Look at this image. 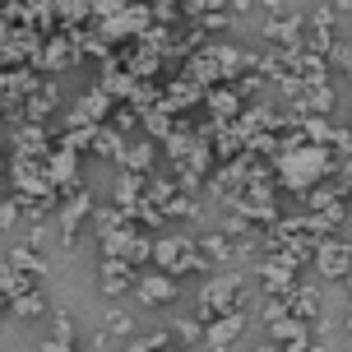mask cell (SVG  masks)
I'll return each instance as SVG.
<instances>
[{"label":"cell","mask_w":352,"mask_h":352,"mask_svg":"<svg viewBox=\"0 0 352 352\" xmlns=\"http://www.w3.org/2000/svg\"><path fill=\"white\" fill-rule=\"evenodd\" d=\"M176 334H181V338H199V334H204V324H199V320H176Z\"/></svg>","instance_id":"18"},{"label":"cell","mask_w":352,"mask_h":352,"mask_svg":"<svg viewBox=\"0 0 352 352\" xmlns=\"http://www.w3.org/2000/svg\"><path fill=\"white\" fill-rule=\"evenodd\" d=\"M250 352H283L278 343H264V348H250Z\"/></svg>","instance_id":"22"},{"label":"cell","mask_w":352,"mask_h":352,"mask_svg":"<svg viewBox=\"0 0 352 352\" xmlns=\"http://www.w3.org/2000/svg\"><path fill=\"white\" fill-rule=\"evenodd\" d=\"M343 329L352 334V301H348V316H343Z\"/></svg>","instance_id":"23"},{"label":"cell","mask_w":352,"mask_h":352,"mask_svg":"<svg viewBox=\"0 0 352 352\" xmlns=\"http://www.w3.org/2000/svg\"><path fill=\"white\" fill-rule=\"evenodd\" d=\"M37 274H28V269H14V264L5 260L0 264V287H5V297L19 301V297H28V292H37Z\"/></svg>","instance_id":"11"},{"label":"cell","mask_w":352,"mask_h":352,"mask_svg":"<svg viewBox=\"0 0 352 352\" xmlns=\"http://www.w3.org/2000/svg\"><path fill=\"white\" fill-rule=\"evenodd\" d=\"M111 5H125V0H93V10H102V14H111Z\"/></svg>","instance_id":"19"},{"label":"cell","mask_w":352,"mask_h":352,"mask_svg":"<svg viewBox=\"0 0 352 352\" xmlns=\"http://www.w3.org/2000/svg\"><path fill=\"white\" fill-rule=\"evenodd\" d=\"M88 144H93V153H102V158H121V140H116V135H111L107 125H93Z\"/></svg>","instance_id":"14"},{"label":"cell","mask_w":352,"mask_h":352,"mask_svg":"<svg viewBox=\"0 0 352 352\" xmlns=\"http://www.w3.org/2000/svg\"><path fill=\"white\" fill-rule=\"evenodd\" d=\"M135 264L121 260V255H102V274H98V287H102V297H125V292H135Z\"/></svg>","instance_id":"6"},{"label":"cell","mask_w":352,"mask_h":352,"mask_svg":"<svg viewBox=\"0 0 352 352\" xmlns=\"http://www.w3.org/2000/svg\"><path fill=\"white\" fill-rule=\"evenodd\" d=\"M107 334H130V316L111 306V311H107Z\"/></svg>","instance_id":"16"},{"label":"cell","mask_w":352,"mask_h":352,"mask_svg":"<svg viewBox=\"0 0 352 352\" xmlns=\"http://www.w3.org/2000/svg\"><path fill=\"white\" fill-rule=\"evenodd\" d=\"M33 352H74V343H65V338H42Z\"/></svg>","instance_id":"17"},{"label":"cell","mask_w":352,"mask_h":352,"mask_svg":"<svg viewBox=\"0 0 352 352\" xmlns=\"http://www.w3.org/2000/svg\"><path fill=\"white\" fill-rule=\"evenodd\" d=\"M153 264H158L162 274H172V278H186V274H199V269H209L204 260V250L195 241L190 232H167L153 241Z\"/></svg>","instance_id":"2"},{"label":"cell","mask_w":352,"mask_h":352,"mask_svg":"<svg viewBox=\"0 0 352 352\" xmlns=\"http://www.w3.org/2000/svg\"><path fill=\"white\" fill-rule=\"evenodd\" d=\"M52 329H56L52 338H65V343H74V320H70V311H52Z\"/></svg>","instance_id":"15"},{"label":"cell","mask_w":352,"mask_h":352,"mask_svg":"<svg viewBox=\"0 0 352 352\" xmlns=\"http://www.w3.org/2000/svg\"><path fill=\"white\" fill-rule=\"evenodd\" d=\"M181 297V283L172 274H162V269H144L140 283H135V301L140 306H172Z\"/></svg>","instance_id":"5"},{"label":"cell","mask_w":352,"mask_h":352,"mask_svg":"<svg viewBox=\"0 0 352 352\" xmlns=\"http://www.w3.org/2000/svg\"><path fill=\"white\" fill-rule=\"evenodd\" d=\"M241 334H246V311H236V316H218L204 324V338H209L213 352H228L241 343Z\"/></svg>","instance_id":"8"},{"label":"cell","mask_w":352,"mask_h":352,"mask_svg":"<svg viewBox=\"0 0 352 352\" xmlns=\"http://www.w3.org/2000/svg\"><path fill=\"white\" fill-rule=\"evenodd\" d=\"M334 84H311V88H297L292 98V116H329L334 111Z\"/></svg>","instance_id":"9"},{"label":"cell","mask_w":352,"mask_h":352,"mask_svg":"<svg viewBox=\"0 0 352 352\" xmlns=\"http://www.w3.org/2000/svg\"><path fill=\"white\" fill-rule=\"evenodd\" d=\"M0 232H5V228H0Z\"/></svg>","instance_id":"25"},{"label":"cell","mask_w":352,"mask_h":352,"mask_svg":"<svg viewBox=\"0 0 352 352\" xmlns=\"http://www.w3.org/2000/svg\"><path fill=\"white\" fill-rule=\"evenodd\" d=\"M287 311L306 324H320L324 320V297H320V278L316 283H297L292 292H287Z\"/></svg>","instance_id":"7"},{"label":"cell","mask_w":352,"mask_h":352,"mask_svg":"<svg viewBox=\"0 0 352 352\" xmlns=\"http://www.w3.org/2000/svg\"><path fill=\"white\" fill-rule=\"evenodd\" d=\"M93 209V199H88V186H74L65 195V204H60V232H65V241H74V228H79V218Z\"/></svg>","instance_id":"10"},{"label":"cell","mask_w":352,"mask_h":352,"mask_svg":"<svg viewBox=\"0 0 352 352\" xmlns=\"http://www.w3.org/2000/svg\"><path fill=\"white\" fill-rule=\"evenodd\" d=\"M228 5H232V14H241V10H246L250 0H228Z\"/></svg>","instance_id":"21"},{"label":"cell","mask_w":352,"mask_h":352,"mask_svg":"<svg viewBox=\"0 0 352 352\" xmlns=\"http://www.w3.org/2000/svg\"><path fill=\"white\" fill-rule=\"evenodd\" d=\"M10 311H14L19 320H37V316H52V306H47V297H42V292H28V297L10 301Z\"/></svg>","instance_id":"13"},{"label":"cell","mask_w":352,"mask_h":352,"mask_svg":"<svg viewBox=\"0 0 352 352\" xmlns=\"http://www.w3.org/2000/svg\"><path fill=\"white\" fill-rule=\"evenodd\" d=\"M311 269H316L320 283H343L352 274V236L329 232V236L316 246V255H311Z\"/></svg>","instance_id":"3"},{"label":"cell","mask_w":352,"mask_h":352,"mask_svg":"<svg viewBox=\"0 0 352 352\" xmlns=\"http://www.w3.org/2000/svg\"><path fill=\"white\" fill-rule=\"evenodd\" d=\"M5 301H10V297H5V287H0V306H5Z\"/></svg>","instance_id":"24"},{"label":"cell","mask_w":352,"mask_h":352,"mask_svg":"<svg viewBox=\"0 0 352 352\" xmlns=\"http://www.w3.org/2000/svg\"><path fill=\"white\" fill-rule=\"evenodd\" d=\"M338 10L334 5H316L311 14H306V52L311 56H329L338 42Z\"/></svg>","instance_id":"4"},{"label":"cell","mask_w":352,"mask_h":352,"mask_svg":"<svg viewBox=\"0 0 352 352\" xmlns=\"http://www.w3.org/2000/svg\"><path fill=\"white\" fill-rule=\"evenodd\" d=\"M250 306V283L246 274L232 264V269H218L204 287H199V324L204 320H218V316H236Z\"/></svg>","instance_id":"1"},{"label":"cell","mask_w":352,"mask_h":352,"mask_svg":"<svg viewBox=\"0 0 352 352\" xmlns=\"http://www.w3.org/2000/svg\"><path fill=\"white\" fill-rule=\"evenodd\" d=\"M334 10L338 14H352V0H334Z\"/></svg>","instance_id":"20"},{"label":"cell","mask_w":352,"mask_h":352,"mask_svg":"<svg viewBox=\"0 0 352 352\" xmlns=\"http://www.w3.org/2000/svg\"><path fill=\"white\" fill-rule=\"evenodd\" d=\"M10 264L28 269V274H42L47 269V250L37 246V241H19V246H10Z\"/></svg>","instance_id":"12"}]
</instances>
